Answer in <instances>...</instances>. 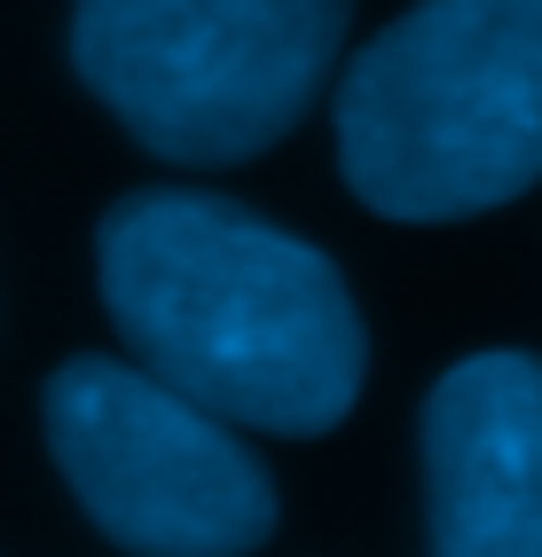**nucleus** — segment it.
<instances>
[{
  "mask_svg": "<svg viewBox=\"0 0 542 557\" xmlns=\"http://www.w3.org/2000/svg\"><path fill=\"white\" fill-rule=\"evenodd\" d=\"M95 275L134 369L221 424L315 440L346 424L370 330L346 275L212 189H134L102 212Z\"/></svg>",
  "mask_w": 542,
  "mask_h": 557,
  "instance_id": "obj_1",
  "label": "nucleus"
},
{
  "mask_svg": "<svg viewBox=\"0 0 542 557\" xmlns=\"http://www.w3.org/2000/svg\"><path fill=\"white\" fill-rule=\"evenodd\" d=\"M48 448L79 510L134 557H251L275 534L268 463L189 393L111 354L48 377Z\"/></svg>",
  "mask_w": 542,
  "mask_h": 557,
  "instance_id": "obj_4",
  "label": "nucleus"
},
{
  "mask_svg": "<svg viewBox=\"0 0 542 557\" xmlns=\"http://www.w3.org/2000/svg\"><path fill=\"white\" fill-rule=\"evenodd\" d=\"M338 173L385 220H472L542 181V0H417L338 79Z\"/></svg>",
  "mask_w": 542,
  "mask_h": 557,
  "instance_id": "obj_2",
  "label": "nucleus"
},
{
  "mask_svg": "<svg viewBox=\"0 0 542 557\" xmlns=\"http://www.w3.org/2000/svg\"><path fill=\"white\" fill-rule=\"evenodd\" d=\"M432 557H542V361L472 354L424 400Z\"/></svg>",
  "mask_w": 542,
  "mask_h": 557,
  "instance_id": "obj_5",
  "label": "nucleus"
},
{
  "mask_svg": "<svg viewBox=\"0 0 542 557\" xmlns=\"http://www.w3.org/2000/svg\"><path fill=\"white\" fill-rule=\"evenodd\" d=\"M354 0H79L87 95L165 165H244L292 134L338 71Z\"/></svg>",
  "mask_w": 542,
  "mask_h": 557,
  "instance_id": "obj_3",
  "label": "nucleus"
}]
</instances>
